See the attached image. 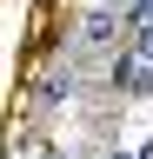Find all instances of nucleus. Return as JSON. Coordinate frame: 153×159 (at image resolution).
Instances as JSON below:
<instances>
[{"instance_id": "1", "label": "nucleus", "mask_w": 153, "mask_h": 159, "mask_svg": "<svg viewBox=\"0 0 153 159\" xmlns=\"http://www.w3.org/2000/svg\"><path fill=\"white\" fill-rule=\"evenodd\" d=\"M120 33H127L120 7H87V13H80V47H87V53H107V47H120Z\"/></svg>"}, {"instance_id": "2", "label": "nucleus", "mask_w": 153, "mask_h": 159, "mask_svg": "<svg viewBox=\"0 0 153 159\" xmlns=\"http://www.w3.org/2000/svg\"><path fill=\"white\" fill-rule=\"evenodd\" d=\"M113 93H127V99H153V66L127 53L120 66H113Z\"/></svg>"}, {"instance_id": "3", "label": "nucleus", "mask_w": 153, "mask_h": 159, "mask_svg": "<svg viewBox=\"0 0 153 159\" xmlns=\"http://www.w3.org/2000/svg\"><path fill=\"white\" fill-rule=\"evenodd\" d=\"M67 93H73V73H67V66H47V73H40V106H60Z\"/></svg>"}, {"instance_id": "4", "label": "nucleus", "mask_w": 153, "mask_h": 159, "mask_svg": "<svg viewBox=\"0 0 153 159\" xmlns=\"http://www.w3.org/2000/svg\"><path fill=\"white\" fill-rule=\"evenodd\" d=\"M133 60H146V66H153V27H133Z\"/></svg>"}, {"instance_id": "5", "label": "nucleus", "mask_w": 153, "mask_h": 159, "mask_svg": "<svg viewBox=\"0 0 153 159\" xmlns=\"http://www.w3.org/2000/svg\"><path fill=\"white\" fill-rule=\"evenodd\" d=\"M20 159H60V152H53L47 139H20Z\"/></svg>"}, {"instance_id": "6", "label": "nucleus", "mask_w": 153, "mask_h": 159, "mask_svg": "<svg viewBox=\"0 0 153 159\" xmlns=\"http://www.w3.org/2000/svg\"><path fill=\"white\" fill-rule=\"evenodd\" d=\"M133 27H153V0H133Z\"/></svg>"}, {"instance_id": "7", "label": "nucleus", "mask_w": 153, "mask_h": 159, "mask_svg": "<svg viewBox=\"0 0 153 159\" xmlns=\"http://www.w3.org/2000/svg\"><path fill=\"white\" fill-rule=\"evenodd\" d=\"M133 159H153V139H146V146H140V152H133Z\"/></svg>"}, {"instance_id": "8", "label": "nucleus", "mask_w": 153, "mask_h": 159, "mask_svg": "<svg viewBox=\"0 0 153 159\" xmlns=\"http://www.w3.org/2000/svg\"><path fill=\"white\" fill-rule=\"evenodd\" d=\"M93 7H120V0H93Z\"/></svg>"}]
</instances>
